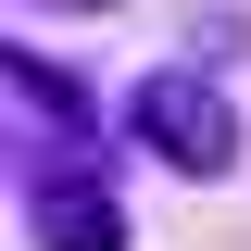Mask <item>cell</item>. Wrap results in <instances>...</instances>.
Segmentation results:
<instances>
[{"label": "cell", "instance_id": "1", "mask_svg": "<svg viewBox=\"0 0 251 251\" xmlns=\"http://www.w3.org/2000/svg\"><path fill=\"white\" fill-rule=\"evenodd\" d=\"M138 138H151L176 176H226V163H239V113H226L214 75H151V88H138Z\"/></svg>", "mask_w": 251, "mask_h": 251}, {"label": "cell", "instance_id": "2", "mask_svg": "<svg viewBox=\"0 0 251 251\" xmlns=\"http://www.w3.org/2000/svg\"><path fill=\"white\" fill-rule=\"evenodd\" d=\"M25 239H38V251H126V201H113V176L50 163V176L25 188Z\"/></svg>", "mask_w": 251, "mask_h": 251}, {"label": "cell", "instance_id": "3", "mask_svg": "<svg viewBox=\"0 0 251 251\" xmlns=\"http://www.w3.org/2000/svg\"><path fill=\"white\" fill-rule=\"evenodd\" d=\"M13 88H25L38 113H50V126H88V100L63 88V75H50V63H38V50H13Z\"/></svg>", "mask_w": 251, "mask_h": 251}, {"label": "cell", "instance_id": "4", "mask_svg": "<svg viewBox=\"0 0 251 251\" xmlns=\"http://www.w3.org/2000/svg\"><path fill=\"white\" fill-rule=\"evenodd\" d=\"M38 13H113V0H38Z\"/></svg>", "mask_w": 251, "mask_h": 251}]
</instances>
